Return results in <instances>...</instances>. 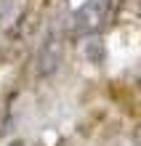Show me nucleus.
Here are the masks:
<instances>
[{"label":"nucleus","mask_w":141,"mask_h":146,"mask_svg":"<svg viewBox=\"0 0 141 146\" xmlns=\"http://www.w3.org/2000/svg\"><path fill=\"white\" fill-rule=\"evenodd\" d=\"M120 0H85L69 16V35L72 37H93L104 32L117 19Z\"/></svg>","instance_id":"nucleus-1"},{"label":"nucleus","mask_w":141,"mask_h":146,"mask_svg":"<svg viewBox=\"0 0 141 146\" xmlns=\"http://www.w3.org/2000/svg\"><path fill=\"white\" fill-rule=\"evenodd\" d=\"M61 53H64V42H61V35L56 29H51L45 37H43L40 48H37V56H35V72L37 77H48L59 69L61 64Z\"/></svg>","instance_id":"nucleus-2"},{"label":"nucleus","mask_w":141,"mask_h":146,"mask_svg":"<svg viewBox=\"0 0 141 146\" xmlns=\"http://www.w3.org/2000/svg\"><path fill=\"white\" fill-rule=\"evenodd\" d=\"M117 13H122V16H133V19H141V0H120Z\"/></svg>","instance_id":"nucleus-3"},{"label":"nucleus","mask_w":141,"mask_h":146,"mask_svg":"<svg viewBox=\"0 0 141 146\" xmlns=\"http://www.w3.org/2000/svg\"><path fill=\"white\" fill-rule=\"evenodd\" d=\"M8 125H11V111H8V106H3V109H0V138L5 135Z\"/></svg>","instance_id":"nucleus-4"},{"label":"nucleus","mask_w":141,"mask_h":146,"mask_svg":"<svg viewBox=\"0 0 141 146\" xmlns=\"http://www.w3.org/2000/svg\"><path fill=\"white\" fill-rule=\"evenodd\" d=\"M8 11H11V0H0V21L8 16Z\"/></svg>","instance_id":"nucleus-5"},{"label":"nucleus","mask_w":141,"mask_h":146,"mask_svg":"<svg viewBox=\"0 0 141 146\" xmlns=\"http://www.w3.org/2000/svg\"><path fill=\"white\" fill-rule=\"evenodd\" d=\"M133 143H136V146H141V125L133 130Z\"/></svg>","instance_id":"nucleus-6"},{"label":"nucleus","mask_w":141,"mask_h":146,"mask_svg":"<svg viewBox=\"0 0 141 146\" xmlns=\"http://www.w3.org/2000/svg\"><path fill=\"white\" fill-rule=\"evenodd\" d=\"M11 146H27V143H21V141H16V143H11Z\"/></svg>","instance_id":"nucleus-7"},{"label":"nucleus","mask_w":141,"mask_h":146,"mask_svg":"<svg viewBox=\"0 0 141 146\" xmlns=\"http://www.w3.org/2000/svg\"><path fill=\"white\" fill-rule=\"evenodd\" d=\"M138 82H141V77H138Z\"/></svg>","instance_id":"nucleus-8"}]
</instances>
